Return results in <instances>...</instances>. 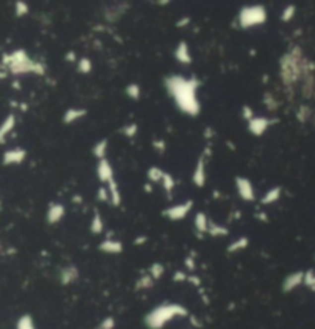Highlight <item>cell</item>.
Segmentation results:
<instances>
[{
    "label": "cell",
    "instance_id": "obj_1",
    "mask_svg": "<svg viewBox=\"0 0 315 329\" xmlns=\"http://www.w3.org/2000/svg\"><path fill=\"white\" fill-rule=\"evenodd\" d=\"M200 85L197 77H185L182 74H172L165 79V88L169 97L180 111L189 117H197L201 113V103L197 94Z\"/></svg>",
    "mask_w": 315,
    "mask_h": 329
},
{
    "label": "cell",
    "instance_id": "obj_2",
    "mask_svg": "<svg viewBox=\"0 0 315 329\" xmlns=\"http://www.w3.org/2000/svg\"><path fill=\"white\" fill-rule=\"evenodd\" d=\"M305 56L300 46H294L288 53H285L280 59V79L286 88L297 85L303 77L305 69Z\"/></svg>",
    "mask_w": 315,
    "mask_h": 329
},
{
    "label": "cell",
    "instance_id": "obj_3",
    "mask_svg": "<svg viewBox=\"0 0 315 329\" xmlns=\"http://www.w3.org/2000/svg\"><path fill=\"white\" fill-rule=\"evenodd\" d=\"M189 312L179 303H162L152 308L145 316V326L148 329H163L169 322L179 317H188Z\"/></svg>",
    "mask_w": 315,
    "mask_h": 329
},
{
    "label": "cell",
    "instance_id": "obj_4",
    "mask_svg": "<svg viewBox=\"0 0 315 329\" xmlns=\"http://www.w3.org/2000/svg\"><path fill=\"white\" fill-rule=\"evenodd\" d=\"M3 64L14 75H22V74L45 75L46 72V68L42 62L33 60L25 50H15L11 54H6L3 57Z\"/></svg>",
    "mask_w": 315,
    "mask_h": 329
},
{
    "label": "cell",
    "instance_id": "obj_5",
    "mask_svg": "<svg viewBox=\"0 0 315 329\" xmlns=\"http://www.w3.org/2000/svg\"><path fill=\"white\" fill-rule=\"evenodd\" d=\"M267 20V11L263 5H249L243 6L239 12V26L242 29H251L264 25Z\"/></svg>",
    "mask_w": 315,
    "mask_h": 329
},
{
    "label": "cell",
    "instance_id": "obj_6",
    "mask_svg": "<svg viewBox=\"0 0 315 329\" xmlns=\"http://www.w3.org/2000/svg\"><path fill=\"white\" fill-rule=\"evenodd\" d=\"M192 206H194V201L186 200V201L177 203V205H174V206H169V208L163 209L162 214L171 222H180V220H183V218H186V215L192 211Z\"/></svg>",
    "mask_w": 315,
    "mask_h": 329
},
{
    "label": "cell",
    "instance_id": "obj_7",
    "mask_svg": "<svg viewBox=\"0 0 315 329\" xmlns=\"http://www.w3.org/2000/svg\"><path fill=\"white\" fill-rule=\"evenodd\" d=\"M128 9H129V3H126V2H117L113 5H108L103 9V17L109 23H116L123 17V14Z\"/></svg>",
    "mask_w": 315,
    "mask_h": 329
},
{
    "label": "cell",
    "instance_id": "obj_8",
    "mask_svg": "<svg viewBox=\"0 0 315 329\" xmlns=\"http://www.w3.org/2000/svg\"><path fill=\"white\" fill-rule=\"evenodd\" d=\"M235 188H237L239 197L245 201H254L255 200V190L252 182L246 177H235Z\"/></svg>",
    "mask_w": 315,
    "mask_h": 329
},
{
    "label": "cell",
    "instance_id": "obj_9",
    "mask_svg": "<svg viewBox=\"0 0 315 329\" xmlns=\"http://www.w3.org/2000/svg\"><path fill=\"white\" fill-rule=\"evenodd\" d=\"M206 179H208V172H206V151H204L197 163H195V168H194V172H192V183L197 186V188H203L206 185Z\"/></svg>",
    "mask_w": 315,
    "mask_h": 329
},
{
    "label": "cell",
    "instance_id": "obj_10",
    "mask_svg": "<svg viewBox=\"0 0 315 329\" xmlns=\"http://www.w3.org/2000/svg\"><path fill=\"white\" fill-rule=\"evenodd\" d=\"M277 120H271L267 117H254L251 122H248V130L252 135L255 137H261L272 123H275Z\"/></svg>",
    "mask_w": 315,
    "mask_h": 329
},
{
    "label": "cell",
    "instance_id": "obj_11",
    "mask_svg": "<svg viewBox=\"0 0 315 329\" xmlns=\"http://www.w3.org/2000/svg\"><path fill=\"white\" fill-rule=\"evenodd\" d=\"M78 277H80V271H78V268L75 264L63 266V268L60 269V272H59V281L63 286L75 283V281L78 280Z\"/></svg>",
    "mask_w": 315,
    "mask_h": 329
},
{
    "label": "cell",
    "instance_id": "obj_12",
    "mask_svg": "<svg viewBox=\"0 0 315 329\" xmlns=\"http://www.w3.org/2000/svg\"><path fill=\"white\" fill-rule=\"evenodd\" d=\"M305 281V272L303 271H295L291 272L289 275L285 277L281 283V289L283 292H292L294 289H297Z\"/></svg>",
    "mask_w": 315,
    "mask_h": 329
},
{
    "label": "cell",
    "instance_id": "obj_13",
    "mask_svg": "<svg viewBox=\"0 0 315 329\" xmlns=\"http://www.w3.org/2000/svg\"><path fill=\"white\" fill-rule=\"evenodd\" d=\"M97 179L102 182V183H109L111 180H114V169H113V165L108 159H102L97 162Z\"/></svg>",
    "mask_w": 315,
    "mask_h": 329
},
{
    "label": "cell",
    "instance_id": "obj_14",
    "mask_svg": "<svg viewBox=\"0 0 315 329\" xmlns=\"http://www.w3.org/2000/svg\"><path fill=\"white\" fill-rule=\"evenodd\" d=\"M26 159V151L22 148H12L3 152V165L11 166V165H20L23 163V160Z\"/></svg>",
    "mask_w": 315,
    "mask_h": 329
},
{
    "label": "cell",
    "instance_id": "obj_15",
    "mask_svg": "<svg viewBox=\"0 0 315 329\" xmlns=\"http://www.w3.org/2000/svg\"><path fill=\"white\" fill-rule=\"evenodd\" d=\"M65 214H66V209L62 203H51L48 211H46V222L50 225H57L59 222L63 220Z\"/></svg>",
    "mask_w": 315,
    "mask_h": 329
},
{
    "label": "cell",
    "instance_id": "obj_16",
    "mask_svg": "<svg viewBox=\"0 0 315 329\" xmlns=\"http://www.w3.org/2000/svg\"><path fill=\"white\" fill-rule=\"evenodd\" d=\"M174 57L182 65H191L192 64V56H191V50H189L188 42H185V40L179 42V45L176 46V50H174Z\"/></svg>",
    "mask_w": 315,
    "mask_h": 329
},
{
    "label": "cell",
    "instance_id": "obj_17",
    "mask_svg": "<svg viewBox=\"0 0 315 329\" xmlns=\"http://www.w3.org/2000/svg\"><path fill=\"white\" fill-rule=\"evenodd\" d=\"M99 249L105 254H111V256H117V254H122L123 253V243L116 240V239H109L106 237L105 240L100 242L99 245Z\"/></svg>",
    "mask_w": 315,
    "mask_h": 329
},
{
    "label": "cell",
    "instance_id": "obj_18",
    "mask_svg": "<svg viewBox=\"0 0 315 329\" xmlns=\"http://www.w3.org/2000/svg\"><path fill=\"white\" fill-rule=\"evenodd\" d=\"M88 111L85 108H69L65 111V114H63V123L65 125H72L78 120H82L83 117H86Z\"/></svg>",
    "mask_w": 315,
    "mask_h": 329
},
{
    "label": "cell",
    "instance_id": "obj_19",
    "mask_svg": "<svg viewBox=\"0 0 315 329\" xmlns=\"http://www.w3.org/2000/svg\"><path fill=\"white\" fill-rule=\"evenodd\" d=\"M194 228H195V232L200 239H203L204 234H208V228H209V218L204 212H197L195 217H194Z\"/></svg>",
    "mask_w": 315,
    "mask_h": 329
},
{
    "label": "cell",
    "instance_id": "obj_20",
    "mask_svg": "<svg viewBox=\"0 0 315 329\" xmlns=\"http://www.w3.org/2000/svg\"><path fill=\"white\" fill-rule=\"evenodd\" d=\"M106 188H108V193H109V203H111L113 206H120V203H122V193H120V190H119V185H117L116 179L109 182V183L106 185Z\"/></svg>",
    "mask_w": 315,
    "mask_h": 329
},
{
    "label": "cell",
    "instance_id": "obj_21",
    "mask_svg": "<svg viewBox=\"0 0 315 329\" xmlns=\"http://www.w3.org/2000/svg\"><path fill=\"white\" fill-rule=\"evenodd\" d=\"M15 128V116L9 114L0 125V143H5V140L8 137V134Z\"/></svg>",
    "mask_w": 315,
    "mask_h": 329
},
{
    "label": "cell",
    "instance_id": "obj_22",
    "mask_svg": "<svg viewBox=\"0 0 315 329\" xmlns=\"http://www.w3.org/2000/svg\"><path fill=\"white\" fill-rule=\"evenodd\" d=\"M280 197H281V188H280V186H274V188H271V190H267V191L264 193V196L261 197L260 203H261L263 206H266V205H274L275 201L280 200Z\"/></svg>",
    "mask_w": 315,
    "mask_h": 329
},
{
    "label": "cell",
    "instance_id": "obj_23",
    "mask_svg": "<svg viewBox=\"0 0 315 329\" xmlns=\"http://www.w3.org/2000/svg\"><path fill=\"white\" fill-rule=\"evenodd\" d=\"M89 228H91V232L96 234V236H97V234H102L105 231V222H103V217H102V214L99 211H94V215L91 218Z\"/></svg>",
    "mask_w": 315,
    "mask_h": 329
},
{
    "label": "cell",
    "instance_id": "obj_24",
    "mask_svg": "<svg viewBox=\"0 0 315 329\" xmlns=\"http://www.w3.org/2000/svg\"><path fill=\"white\" fill-rule=\"evenodd\" d=\"M248 246H249V239L248 237H239V239H235L232 243H229L226 251L229 254H237V253H240V251L246 249Z\"/></svg>",
    "mask_w": 315,
    "mask_h": 329
},
{
    "label": "cell",
    "instance_id": "obj_25",
    "mask_svg": "<svg viewBox=\"0 0 315 329\" xmlns=\"http://www.w3.org/2000/svg\"><path fill=\"white\" fill-rule=\"evenodd\" d=\"M208 234L211 237H226L229 234V229L223 225H218L212 220H209V228H208Z\"/></svg>",
    "mask_w": 315,
    "mask_h": 329
},
{
    "label": "cell",
    "instance_id": "obj_26",
    "mask_svg": "<svg viewBox=\"0 0 315 329\" xmlns=\"http://www.w3.org/2000/svg\"><path fill=\"white\" fill-rule=\"evenodd\" d=\"M92 154L94 157L97 160H102V159H106V154H108V140L106 138H102L100 142H97L92 148Z\"/></svg>",
    "mask_w": 315,
    "mask_h": 329
},
{
    "label": "cell",
    "instance_id": "obj_27",
    "mask_svg": "<svg viewBox=\"0 0 315 329\" xmlns=\"http://www.w3.org/2000/svg\"><path fill=\"white\" fill-rule=\"evenodd\" d=\"M263 105L266 106V109L269 113H275L277 109H278V100L275 99V96L272 92H264V96H263Z\"/></svg>",
    "mask_w": 315,
    "mask_h": 329
},
{
    "label": "cell",
    "instance_id": "obj_28",
    "mask_svg": "<svg viewBox=\"0 0 315 329\" xmlns=\"http://www.w3.org/2000/svg\"><path fill=\"white\" fill-rule=\"evenodd\" d=\"M163 176H165V171H163L162 168H159V166H151V168L146 171V177H148V180H149L151 183H159V182H162Z\"/></svg>",
    "mask_w": 315,
    "mask_h": 329
},
{
    "label": "cell",
    "instance_id": "obj_29",
    "mask_svg": "<svg viewBox=\"0 0 315 329\" xmlns=\"http://www.w3.org/2000/svg\"><path fill=\"white\" fill-rule=\"evenodd\" d=\"M154 278L149 275V274H145V275H141L137 281H135V291H143V289H151L152 286H154Z\"/></svg>",
    "mask_w": 315,
    "mask_h": 329
},
{
    "label": "cell",
    "instance_id": "obj_30",
    "mask_svg": "<svg viewBox=\"0 0 315 329\" xmlns=\"http://www.w3.org/2000/svg\"><path fill=\"white\" fill-rule=\"evenodd\" d=\"M15 329H37L34 319L31 317L29 314H23L19 317L17 323H15Z\"/></svg>",
    "mask_w": 315,
    "mask_h": 329
},
{
    "label": "cell",
    "instance_id": "obj_31",
    "mask_svg": "<svg viewBox=\"0 0 315 329\" xmlns=\"http://www.w3.org/2000/svg\"><path fill=\"white\" fill-rule=\"evenodd\" d=\"M162 186H163V190H165V193L168 194V197H171L172 196V191H174V188H176V179L172 177L169 172H165V176H163V179H162Z\"/></svg>",
    "mask_w": 315,
    "mask_h": 329
},
{
    "label": "cell",
    "instance_id": "obj_32",
    "mask_svg": "<svg viewBox=\"0 0 315 329\" xmlns=\"http://www.w3.org/2000/svg\"><path fill=\"white\" fill-rule=\"evenodd\" d=\"M125 92L131 100H135V102L141 97V88H140L138 83H129L128 86L125 88Z\"/></svg>",
    "mask_w": 315,
    "mask_h": 329
},
{
    "label": "cell",
    "instance_id": "obj_33",
    "mask_svg": "<svg viewBox=\"0 0 315 329\" xmlns=\"http://www.w3.org/2000/svg\"><path fill=\"white\" fill-rule=\"evenodd\" d=\"M148 274H149L154 280H160V278L163 277V274H165V266H163L162 263H159V262H155V263H152V264L149 266Z\"/></svg>",
    "mask_w": 315,
    "mask_h": 329
},
{
    "label": "cell",
    "instance_id": "obj_34",
    "mask_svg": "<svg viewBox=\"0 0 315 329\" xmlns=\"http://www.w3.org/2000/svg\"><path fill=\"white\" fill-rule=\"evenodd\" d=\"M77 71L80 74H89L92 71V62L88 57H82L77 62Z\"/></svg>",
    "mask_w": 315,
    "mask_h": 329
},
{
    "label": "cell",
    "instance_id": "obj_35",
    "mask_svg": "<svg viewBox=\"0 0 315 329\" xmlns=\"http://www.w3.org/2000/svg\"><path fill=\"white\" fill-rule=\"evenodd\" d=\"M295 12H297V8H295L294 5H288V6H285V9H283L281 14H280V20H281V22H285V23L291 22V20L294 19Z\"/></svg>",
    "mask_w": 315,
    "mask_h": 329
},
{
    "label": "cell",
    "instance_id": "obj_36",
    "mask_svg": "<svg viewBox=\"0 0 315 329\" xmlns=\"http://www.w3.org/2000/svg\"><path fill=\"white\" fill-rule=\"evenodd\" d=\"M120 132H122L125 137H128V138H134V137L137 135V132H138V125H137V123L125 125V127L120 130Z\"/></svg>",
    "mask_w": 315,
    "mask_h": 329
},
{
    "label": "cell",
    "instance_id": "obj_37",
    "mask_svg": "<svg viewBox=\"0 0 315 329\" xmlns=\"http://www.w3.org/2000/svg\"><path fill=\"white\" fill-rule=\"evenodd\" d=\"M14 9H15V15H17V17H23V15H26V14L29 12V6H28V3H26V2H22V0H19V2H15Z\"/></svg>",
    "mask_w": 315,
    "mask_h": 329
},
{
    "label": "cell",
    "instance_id": "obj_38",
    "mask_svg": "<svg viewBox=\"0 0 315 329\" xmlns=\"http://www.w3.org/2000/svg\"><path fill=\"white\" fill-rule=\"evenodd\" d=\"M94 329H116V319L114 317H105Z\"/></svg>",
    "mask_w": 315,
    "mask_h": 329
},
{
    "label": "cell",
    "instance_id": "obj_39",
    "mask_svg": "<svg viewBox=\"0 0 315 329\" xmlns=\"http://www.w3.org/2000/svg\"><path fill=\"white\" fill-rule=\"evenodd\" d=\"M303 283H305L306 286H309L311 289H315V274H314L312 269L308 271V272H305V281H303Z\"/></svg>",
    "mask_w": 315,
    "mask_h": 329
},
{
    "label": "cell",
    "instance_id": "obj_40",
    "mask_svg": "<svg viewBox=\"0 0 315 329\" xmlns=\"http://www.w3.org/2000/svg\"><path fill=\"white\" fill-rule=\"evenodd\" d=\"M242 114H243V119H245L246 122H251L252 119L255 117L254 109H252V106H249V105H245V106L242 108Z\"/></svg>",
    "mask_w": 315,
    "mask_h": 329
},
{
    "label": "cell",
    "instance_id": "obj_41",
    "mask_svg": "<svg viewBox=\"0 0 315 329\" xmlns=\"http://www.w3.org/2000/svg\"><path fill=\"white\" fill-rule=\"evenodd\" d=\"M97 200L100 201H109V193H108V188L106 186H102L97 190Z\"/></svg>",
    "mask_w": 315,
    "mask_h": 329
},
{
    "label": "cell",
    "instance_id": "obj_42",
    "mask_svg": "<svg viewBox=\"0 0 315 329\" xmlns=\"http://www.w3.org/2000/svg\"><path fill=\"white\" fill-rule=\"evenodd\" d=\"M308 117H309V108L302 106V108L297 111V119L300 120V122H305V120H308Z\"/></svg>",
    "mask_w": 315,
    "mask_h": 329
},
{
    "label": "cell",
    "instance_id": "obj_43",
    "mask_svg": "<svg viewBox=\"0 0 315 329\" xmlns=\"http://www.w3.org/2000/svg\"><path fill=\"white\" fill-rule=\"evenodd\" d=\"M152 146H154L157 151H159L160 154H163V152L166 151V142H165V140H154Z\"/></svg>",
    "mask_w": 315,
    "mask_h": 329
},
{
    "label": "cell",
    "instance_id": "obj_44",
    "mask_svg": "<svg viewBox=\"0 0 315 329\" xmlns=\"http://www.w3.org/2000/svg\"><path fill=\"white\" fill-rule=\"evenodd\" d=\"M185 266H186V269L194 271L195 269V260L192 257H186L185 259Z\"/></svg>",
    "mask_w": 315,
    "mask_h": 329
},
{
    "label": "cell",
    "instance_id": "obj_45",
    "mask_svg": "<svg viewBox=\"0 0 315 329\" xmlns=\"http://www.w3.org/2000/svg\"><path fill=\"white\" fill-rule=\"evenodd\" d=\"M189 23H191V19H189V17H182V19L177 20L176 26H177V28H182V26L185 28V26H188Z\"/></svg>",
    "mask_w": 315,
    "mask_h": 329
},
{
    "label": "cell",
    "instance_id": "obj_46",
    "mask_svg": "<svg viewBox=\"0 0 315 329\" xmlns=\"http://www.w3.org/2000/svg\"><path fill=\"white\" fill-rule=\"evenodd\" d=\"M185 280H188V275L183 271H177L174 274V281H185Z\"/></svg>",
    "mask_w": 315,
    "mask_h": 329
},
{
    "label": "cell",
    "instance_id": "obj_47",
    "mask_svg": "<svg viewBox=\"0 0 315 329\" xmlns=\"http://www.w3.org/2000/svg\"><path fill=\"white\" fill-rule=\"evenodd\" d=\"M255 218H257V220H260V222H263V223L269 222V217H267L264 212H255Z\"/></svg>",
    "mask_w": 315,
    "mask_h": 329
},
{
    "label": "cell",
    "instance_id": "obj_48",
    "mask_svg": "<svg viewBox=\"0 0 315 329\" xmlns=\"http://www.w3.org/2000/svg\"><path fill=\"white\" fill-rule=\"evenodd\" d=\"M146 242H148V237L140 236V237H137V239L134 240V245H135V246H140V245H143V243H146Z\"/></svg>",
    "mask_w": 315,
    "mask_h": 329
},
{
    "label": "cell",
    "instance_id": "obj_49",
    "mask_svg": "<svg viewBox=\"0 0 315 329\" xmlns=\"http://www.w3.org/2000/svg\"><path fill=\"white\" fill-rule=\"evenodd\" d=\"M206 138H212L214 137V130L212 128H206L204 130V134H203Z\"/></svg>",
    "mask_w": 315,
    "mask_h": 329
},
{
    "label": "cell",
    "instance_id": "obj_50",
    "mask_svg": "<svg viewBox=\"0 0 315 329\" xmlns=\"http://www.w3.org/2000/svg\"><path fill=\"white\" fill-rule=\"evenodd\" d=\"M65 59H66L68 62H75V60H77V57H75V53H74V51H72V53H68Z\"/></svg>",
    "mask_w": 315,
    "mask_h": 329
},
{
    "label": "cell",
    "instance_id": "obj_51",
    "mask_svg": "<svg viewBox=\"0 0 315 329\" xmlns=\"http://www.w3.org/2000/svg\"><path fill=\"white\" fill-rule=\"evenodd\" d=\"M188 280L191 281L192 285H200V278H197V277H188Z\"/></svg>",
    "mask_w": 315,
    "mask_h": 329
},
{
    "label": "cell",
    "instance_id": "obj_52",
    "mask_svg": "<svg viewBox=\"0 0 315 329\" xmlns=\"http://www.w3.org/2000/svg\"><path fill=\"white\" fill-rule=\"evenodd\" d=\"M143 188H145V191H146L148 194H151V193H152V186H151V183H146Z\"/></svg>",
    "mask_w": 315,
    "mask_h": 329
},
{
    "label": "cell",
    "instance_id": "obj_53",
    "mask_svg": "<svg viewBox=\"0 0 315 329\" xmlns=\"http://www.w3.org/2000/svg\"><path fill=\"white\" fill-rule=\"evenodd\" d=\"M72 200H74V201H77V205H80V203H82V197H78V196L72 197Z\"/></svg>",
    "mask_w": 315,
    "mask_h": 329
},
{
    "label": "cell",
    "instance_id": "obj_54",
    "mask_svg": "<svg viewBox=\"0 0 315 329\" xmlns=\"http://www.w3.org/2000/svg\"><path fill=\"white\" fill-rule=\"evenodd\" d=\"M155 3H157V5H169L168 0H165V2H155Z\"/></svg>",
    "mask_w": 315,
    "mask_h": 329
}]
</instances>
